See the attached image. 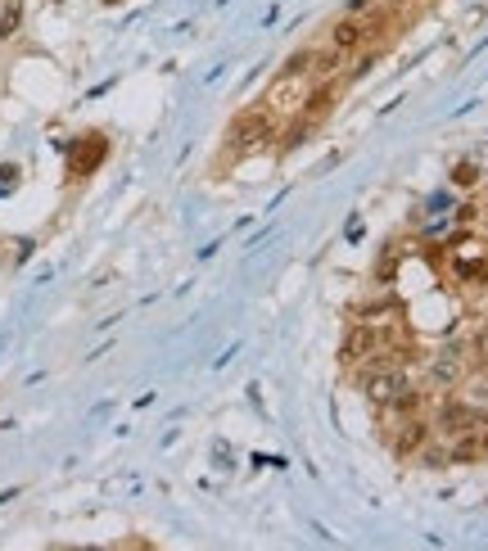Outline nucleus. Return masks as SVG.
Returning a JSON list of instances; mask_svg holds the SVG:
<instances>
[{
	"label": "nucleus",
	"mask_w": 488,
	"mask_h": 551,
	"mask_svg": "<svg viewBox=\"0 0 488 551\" xmlns=\"http://www.w3.org/2000/svg\"><path fill=\"white\" fill-rule=\"evenodd\" d=\"M312 91H317V78L308 73L303 63H294V59H290V63L281 68V73H276V82L262 91V100H258V104H262L276 122H281V127L290 131V127L299 122V113L308 109Z\"/></svg>",
	"instance_id": "f257e3e1"
},
{
	"label": "nucleus",
	"mask_w": 488,
	"mask_h": 551,
	"mask_svg": "<svg viewBox=\"0 0 488 551\" xmlns=\"http://www.w3.org/2000/svg\"><path fill=\"white\" fill-rule=\"evenodd\" d=\"M367 398L385 416H407V411H416V402H421V389L411 384V375L398 362H380L367 371Z\"/></svg>",
	"instance_id": "f03ea898"
},
{
	"label": "nucleus",
	"mask_w": 488,
	"mask_h": 551,
	"mask_svg": "<svg viewBox=\"0 0 488 551\" xmlns=\"http://www.w3.org/2000/svg\"><path fill=\"white\" fill-rule=\"evenodd\" d=\"M285 127L276 122L262 104H249L236 122H231V131H227V150L231 154H258V150H267V145H276V136H281Z\"/></svg>",
	"instance_id": "7ed1b4c3"
},
{
	"label": "nucleus",
	"mask_w": 488,
	"mask_h": 551,
	"mask_svg": "<svg viewBox=\"0 0 488 551\" xmlns=\"http://www.w3.org/2000/svg\"><path fill=\"white\" fill-rule=\"evenodd\" d=\"M448 267L457 271V281H488V249L470 235H457L448 244Z\"/></svg>",
	"instance_id": "20e7f679"
},
{
	"label": "nucleus",
	"mask_w": 488,
	"mask_h": 551,
	"mask_svg": "<svg viewBox=\"0 0 488 551\" xmlns=\"http://www.w3.org/2000/svg\"><path fill=\"white\" fill-rule=\"evenodd\" d=\"M479 421V411L475 407H466L461 398H448L443 407H439V425L448 430V434H461V430H470Z\"/></svg>",
	"instance_id": "39448f33"
},
{
	"label": "nucleus",
	"mask_w": 488,
	"mask_h": 551,
	"mask_svg": "<svg viewBox=\"0 0 488 551\" xmlns=\"http://www.w3.org/2000/svg\"><path fill=\"white\" fill-rule=\"evenodd\" d=\"M19 23H23V0H5L0 5V37H14Z\"/></svg>",
	"instance_id": "423d86ee"
},
{
	"label": "nucleus",
	"mask_w": 488,
	"mask_h": 551,
	"mask_svg": "<svg viewBox=\"0 0 488 551\" xmlns=\"http://www.w3.org/2000/svg\"><path fill=\"white\" fill-rule=\"evenodd\" d=\"M457 375H461V358H457V353H439V358H434V380L452 384Z\"/></svg>",
	"instance_id": "0eeeda50"
},
{
	"label": "nucleus",
	"mask_w": 488,
	"mask_h": 551,
	"mask_svg": "<svg viewBox=\"0 0 488 551\" xmlns=\"http://www.w3.org/2000/svg\"><path fill=\"white\" fill-rule=\"evenodd\" d=\"M470 353H475L479 362H488V325H479V330L470 334Z\"/></svg>",
	"instance_id": "6e6552de"
},
{
	"label": "nucleus",
	"mask_w": 488,
	"mask_h": 551,
	"mask_svg": "<svg viewBox=\"0 0 488 551\" xmlns=\"http://www.w3.org/2000/svg\"><path fill=\"white\" fill-rule=\"evenodd\" d=\"M452 181H457V185H475V181H479V168H475V163H457V168H452Z\"/></svg>",
	"instance_id": "1a4fd4ad"
},
{
	"label": "nucleus",
	"mask_w": 488,
	"mask_h": 551,
	"mask_svg": "<svg viewBox=\"0 0 488 551\" xmlns=\"http://www.w3.org/2000/svg\"><path fill=\"white\" fill-rule=\"evenodd\" d=\"M484 375H488V371H484Z\"/></svg>",
	"instance_id": "9d476101"
}]
</instances>
